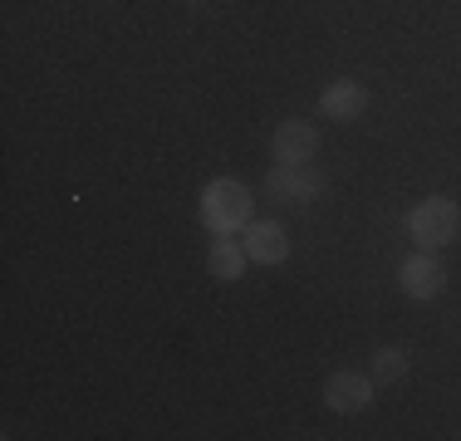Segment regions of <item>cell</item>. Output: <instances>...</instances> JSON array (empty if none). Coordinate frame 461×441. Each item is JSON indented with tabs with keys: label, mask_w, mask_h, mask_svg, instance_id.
Segmentation results:
<instances>
[{
	"label": "cell",
	"mask_w": 461,
	"mask_h": 441,
	"mask_svg": "<svg viewBox=\"0 0 461 441\" xmlns=\"http://www.w3.org/2000/svg\"><path fill=\"white\" fill-rule=\"evenodd\" d=\"M250 206H256V196H250V186L240 182V176H212V182L202 186V196H196V216H202V226L212 230V236H236V230H246L250 220Z\"/></svg>",
	"instance_id": "cell-1"
},
{
	"label": "cell",
	"mask_w": 461,
	"mask_h": 441,
	"mask_svg": "<svg viewBox=\"0 0 461 441\" xmlns=\"http://www.w3.org/2000/svg\"><path fill=\"white\" fill-rule=\"evenodd\" d=\"M461 230V206L452 196H422V202L408 212V236L417 250H442L452 246Z\"/></svg>",
	"instance_id": "cell-2"
},
{
	"label": "cell",
	"mask_w": 461,
	"mask_h": 441,
	"mask_svg": "<svg viewBox=\"0 0 461 441\" xmlns=\"http://www.w3.org/2000/svg\"><path fill=\"white\" fill-rule=\"evenodd\" d=\"M320 192H324V172L310 167V162H300V167L276 162L266 172V202H276V206H310Z\"/></svg>",
	"instance_id": "cell-3"
},
{
	"label": "cell",
	"mask_w": 461,
	"mask_h": 441,
	"mask_svg": "<svg viewBox=\"0 0 461 441\" xmlns=\"http://www.w3.org/2000/svg\"><path fill=\"white\" fill-rule=\"evenodd\" d=\"M398 290L417 304H432L437 294L447 290V265L437 260V250H412V256L398 265Z\"/></svg>",
	"instance_id": "cell-4"
},
{
	"label": "cell",
	"mask_w": 461,
	"mask_h": 441,
	"mask_svg": "<svg viewBox=\"0 0 461 441\" xmlns=\"http://www.w3.org/2000/svg\"><path fill=\"white\" fill-rule=\"evenodd\" d=\"M373 392H378V382H373L368 373L339 368V373H329V382H324V407L339 417H358L373 407Z\"/></svg>",
	"instance_id": "cell-5"
},
{
	"label": "cell",
	"mask_w": 461,
	"mask_h": 441,
	"mask_svg": "<svg viewBox=\"0 0 461 441\" xmlns=\"http://www.w3.org/2000/svg\"><path fill=\"white\" fill-rule=\"evenodd\" d=\"M314 152H320V128L304 123V118H285V123H276V132H270V158L276 162L300 167V162H310Z\"/></svg>",
	"instance_id": "cell-6"
},
{
	"label": "cell",
	"mask_w": 461,
	"mask_h": 441,
	"mask_svg": "<svg viewBox=\"0 0 461 441\" xmlns=\"http://www.w3.org/2000/svg\"><path fill=\"white\" fill-rule=\"evenodd\" d=\"M320 113L334 123H358L368 113V88L358 79H334L320 88Z\"/></svg>",
	"instance_id": "cell-7"
},
{
	"label": "cell",
	"mask_w": 461,
	"mask_h": 441,
	"mask_svg": "<svg viewBox=\"0 0 461 441\" xmlns=\"http://www.w3.org/2000/svg\"><path fill=\"white\" fill-rule=\"evenodd\" d=\"M240 246H246L250 265H285L290 260V230L280 220H250Z\"/></svg>",
	"instance_id": "cell-8"
},
{
	"label": "cell",
	"mask_w": 461,
	"mask_h": 441,
	"mask_svg": "<svg viewBox=\"0 0 461 441\" xmlns=\"http://www.w3.org/2000/svg\"><path fill=\"white\" fill-rule=\"evenodd\" d=\"M246 265H250V256H246V246H240V240L212 236V250H206V270H212V280L230 284V280H240V274H246Z\"/></svg>",
	"instance_id": "cell-9"
},
{
	"label": "cell",
	"mask_w": 461,
	"mask_h": 441,
	"mask_svg": "<svg viewBox=\"0 0 461 441\" xmlns=\"http://www.w3.org/2000/svg\"><path fill=\"white\" fill-rule=\"evenodd\" d=\"M368 378L378 382V388H398V382L408 378V348H398V344L378 348L368 363Z\"/></svg>",
	"instance_id": "cell-10"
}]
</instances>
